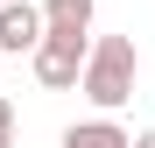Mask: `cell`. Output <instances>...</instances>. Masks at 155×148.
<instances>
[{"mask_svg": "<svg viewBox=\"0 0 155 148\" xmlns=\"http://www.w3.org/2000/svg\"><path fill=\"white\" fill-rule=\"evenodd\" d=\"M134 78H141V57H134V35H99L92 57H85V99L99 106V120L120 113L127 99H134Z\"/></svg>", "mask_w": 155, "mask_h": 148, "instance_id": "cell-1", "label": "cell"}, {"mask_svg": "<svg viewBox=\"0 0 155 148\" xmlns=\"http://www.w3.org/2000/svg\"><path fill=\"white\" fill-rule=\"evenodd\" d=\"M85 57H92L85 35H42V49H35V78H42V92H71L78 78H85Z\"/></svg>", "mask_w": 155, "mask_h": 148, "instance_id": "cell-2", "label": "cell"}, {"mask_svg": "<svg viewBox=\"0 0 155 148\" xmlns=\"http://www.w3.org/2000/svg\"><path fill=\"white\" fill-rule=\"evenodd\" d=\"M42 7H35V0H7V7H0V49H14V57H21V49H28V57H35V49H42Z\"/></svg>", "mask_w": 155, "mask_h": 148, "instance_id": "cell-3", "label": "cell"}, {"mask_svg": "<svg viewBox=\"0 0 155 148\" xmlns=\"http://www.w3.org/2000/svg\"><path fill=\"white\" fill-rule=\"evenodd\" d=\"M64 148H134V134L120 120H78V127H64Z\"/></svg>", "mask_w": 155, "mask_h": 148, "instance_id": "cell-4", "label": "cell"}, {"mask_svg": "<svg viewBox=\"0 0 155 148\" xmlns=\"http://www.w3.org/2000/svg\"><path fill=\"white\" fill-rule=\"evenodd\" d=\"M49 35H92V0H42Z\"/></svg>", "mask_w": 155, "mask_h": 148, "instance_id": "cell-5", "label": "cell"}, {"mask_svg": "<svg viewBox=\"0 0 155 148\" xmlns=\"http://www.w3.org/2000/svg\"><path fill=\"white\" fill-rule=\"evenodd\" d=\"M0 148H14V106L0 99Z\"/></svg>", "mask_w": 155, "mask_h": 148, "instance_id": "cell-6", "label": "cell"}, {"mask_svg": "<svg viewBox=\"0 0 155 148\" xmlns=\"http://www.w3.org/2000/svg\"><path fill=\"white\" fill-rule=\"evenodd\" d=\"M134 148H155V127H148V134H134Z\"/></svg>", "mask_w": 155, "mask_h": 148, "instance_id": "cell-7", "label": "cell"}, {"mask_svg": "<svg viewBox=\"0 0 155 148\" xmlns=\"http://www.w3.org/2000/svg\"><path fill=\"white\" fill-rule=\"evenodd\" d=\"M0 7H7V0H0Z\"/></svg>", "mask_w": 155, "mask_h": 148, "instance_id": "cell-8", "label": "cell"}]
</instances>
